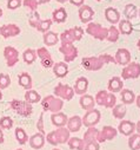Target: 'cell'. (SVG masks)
I'll return each instance as SVG.
<instances>
[{"label":"cell","instance_id":"35","mask_svg":"<svg viewBox=\"0 0 140 150\" xmlns=\"http://www.w3.org/2000/svg\"><path fill=\"white\" fill-rule=\"evenodd\" d=\"M60 40H61V43H73V42H76V35H74L73 28H69V30H66L65 32H62L60 34Z\"/></svg>","mask_w":140,"mask_h":150},{"label":"cell","instance_id":"40","mask_svg":"<svg viewBox=\"0 0 140 150\" xmlns=\"http://www.w3.org/2000/svg\"><path fill=\"white\" fill-rule=\"evenodd\" d=\"M119 34H120V32H119V30L114 26V25H112L110 28H108V33H107V40L108 42H111V43H116L118 39H119Z\"/></svg>","mask_w":140,"mask_h":150},{"label":"cell","instance_id":"9","mask_svg":"<svg viewBox=\"0 0 140 150\" xmlns=\"http://www.w3.org/2000/svg\"><path fill=\"white\" fill-rule=\"evenodd\" d=\"M81 65H83V66L85 67V70H87V71H98V70H100L105 64L102 63L101 58L98 56V57H86V58H83Z\"/></svg>","mask_w":140,"mask_h":150},{"label":"cell","instance_id":"29","mask_svg":"<svg viewBox=\"0 0 140 150\" xmlns=\"http://www.w3.org/2000/svg\"><path fill=\"white\" fill-rule=\"evenodd\" d=\"M66 19H67V12L64 7H59V8L53 11V13H52V20L53 21L60 24V23H64Z\"/></svg>","mask_w":140,"mask_h":150},{"label":"cell","instance_id":"62","mask_svg":"<svg viewBox=\"0 0 140 150\" xmlns=\"http://www.w3.org/2000/svg\"><path fill=\"white\" fill-rule=\"evenodd\" d=\"M139 17H140V11H139Z\"/></svg>","mask_w":140,"mask_h":150},{"label":"cell","instance_id":"25","mask_svg":"<svg viewBox=\"0 0 140 150\" xmlns=\"http://www.w3.org/2000/svg\"><path fill=\"white\" fill-rule=\"evenodd\" d=\"M18 83H19V85L22 86L25 90L32 89V85H33V83H32V77L29 76L27 72H22V73L19 74V76H18Z\"/></svg>","mask_w":140,"mask_h":150},{"label":"cell","instance_id":"16","mask_svg":"<svg viewBox=\"0 0 140 150\" xmlns=\"http://www.w3.org/2000/svg\"><path fill=\"white\" fill-rule=\"evenodd\" d=\"M134 130H135V124L131 121H126V120H123L120 123H119V127H118V131L125 136H131L132 134H134Z\"/></svg>","mask_w":140,"mask_h":150},{"label":"cell","instance_id":"59","mask_svg":"<svg viewBox=\"0 0 140 150\" xmlns=\"http://www.w3.org/2000/svg\"><path fill=\"white\" fill-rule=\"evenodd\" d=\"M53 150H60V149H57V148H54V149H53Z\"/></svg>","mask_w":140,"mask_h":150},{"label":"cell","instance_id":"56","mask_svg":"<svg viewBox=\"0 0 140 150\" xmlns=\"http://www.w3.org/2000/svg\"><path fill=\"white\" fill-rule=\"evenodd\" d=\"M136 45H138V49H139V50H140V39H139V40H138V43H136Z\"/></svg>","mask_w":140,"mask_h":150},{"label":"cell","instance_id":"33","mask_svg":"<svg viewBox=\"0 0 140 150\" xmlns=\"http://www.w3.org/2000/svg\"><path fill=\"white\" fill-rule=\"evenodd\" d=\"M119 32L125 34V35H128L133 32V26L131 24V21L127 19V20H120L119 21Z\"/></svg>","mask_w":140,"mask_h":150},{"label":"cell","instance_id":"14","mask_svg":"<svg viewBox=\"0 0 140 150\" xmlns=\"http://www.w3.org/2000/svg\"><path fill=\"white\" fill-rule=\"evenodd\" d=\"M45 134H41V132H38V134H34L33 136L29 137L28 139V143L31 145V148L33 149H41L44 145H45Z\"/></svg>","mask_w":140,"mask_h":150},{"label":"cell","instance_id":"21","mask_svg":"<svg viewBox=\"0 0 140 150\" xmlns=\"http://www.w3.org/2000/svg\"><path fill=\"white\" fill-rule=\"evenodd\" d=\"M105 18L108 23H111L112 25L117 24L120 21V13L117 8H113V7H107L105 10Z\"/></svg>","mask_w":140,"mask_h":150},{"label":"cell","instance_id":"38","mask_svg":"<svg viewBox=\"0 0 140 150\" xmlns=\"http://www.w3.org/2000/svg\"><path fill=\"white\" fill-rule=\"evenodd\" d=\"M136 13H138V10L135 7V5L133 4H128L125 6V10H124V14L125 17L130 20V19H134L136 17Z\"/></svg>","mask_w":140,"mask_h":150},{"label":"cell","instance_id":"37","mask_svg":"<svg viewBox=\"0 0 140 150\" xmlns=\"http://www.w3.org/2000/svg\"><path fill=\"white\" fill-rule=\"evenodd\" d=\"M128 146L131 150L140 149V134H132L128 138Z\"/></svg>","mask_w":140,"mask_h":150},{"label":"cell","instance_id":"7","mask_svg":"<svg viewBox=\"0 0 140 150\" xmlns=\"http://www.w3.org/2000/svg\"><path fill=\"white\" fill-rule=\"evenodd\" d=\"M54 95L57 97L61 98L62 100H71L74 96V90H73V88H71L67 84L59 83L54 88Z\"/></svg>","mask_w":140,"mask_h":150},{"label":"cell","instance_id":"34","mask_svg":"<svg viewBox=\"0 0 140 150\" xmlns=\"http://www.w3.org/2000/svg\"><path fill=\"white\" fill-rule=\"evenodd\" d=\"M22 58H24V62L26 64H28V65L33 64L34 62H36V59H37V52H36V50H32V49L25 50L24 53H22Z\"/></svg>","mask_w":140,"mask_h":150},{"label":"cell","instance_id":"39","mask_svg":"<svg viewBox=\"0 0 140 150\" xmlns=\"http://www.w3.org/2000/svg\"><path fill=\"white\" fill-rule=\"evenodd\" d=\"M14 134H15V139L19 142V144H25L28 142V136L22 128H17Z\"/></svg>","mask_w":140,"mask_h":150},{"label":"cell","instance_id":"5","mask_svg":"<svg viewBox=\"0 0 140 150\" xmlns=\"http://www.w3.org/2000/svg\"><path fill=\"white\" fill-rule=\"evenodd\" d=\"M140 76V64L136 62L128 63L121 71L123 79H135Z\"/></svg>","mask_w":140,"mask_h":150},{"label":"cell","instance_id":"42","mask_svg":"<svg viewBox=\"0 0 140 150\" xmlns=\"http://www.w3.org/2000/svg\"><path fill=\"white\" fill-rule=\"evenodd\" d=\"M107 93L108 91L106 90H100L97 95H95V104L98 105H101V106H105V103H106V98H107Z\"/></svg>","mask_w":140,"mask_h":150},{"label":"cell","instance_id":"52","mask_svg":"<svg viewBox=\"0 0 140 150\" xmlns=\"http://www.w3.org/2000/svg\"><path fill=\"white\" fill-rule=\"evenodd\" d=\"M5 142V138H4V132H3V129L0 128V144H3Z\"/></svg>","mask_w":140,"mask_h":150},{"label":"cell","instance_id":"4","mask_svg":"<svg viewBox=\"0 0 140 150\" xmlns=\"http://www.w3.org/2000/svg\"><path fill=\"white\" fill-rule=\"evenodd\" d=\"M86 33L94 37L95 39L104 40V39L107 38L108 28L104 27V26H101L100 24H97V23H88L87 27H86Z\"/></svg>","mask_w":140,"mask_h":150},{"label":"cell","instance_id":"41","mask_svg":"<svg viewBox=\"0 0 140 150\" xmlns=\"http://www.w3.org/2000/svg\"><path fill=\"white\" fill-rule=\"evenodd\" d=\"M51 26H52V20L51 19H46V20H39V23L37 24V26H36V28L39 31V32H43V33H45V32H47L50 28H51Z\"/></svg>","mask_w":140,"mask_h":150},{"label":"cell","instance_id":"47","mask_svg":"<svg viewBox=\"0 0 140 150\" xmlns=\"http://www.w3.org/2000/svg\"><path fill=\"white\" fill-rule=\"evenodd\" d=\"M84 150H100L99 142H97V141H91V142L85 143Z\"/></svg>","mask_w":140,"mask_h":150},{"label":"cell","instance_id":"6","mask_svg":"<svg viewBox=\"0 0 140 150\" xmlns=\"http://www.w3.org/2000/svg\"><path fill=\"white\" fill-rule=\"evenodd\" d=\"M59 51L64 54V59L66 63L73 62L78 57V49L73 45V43H61Z\"/></svg>","mask_w":140,"mask_h":150},{"label":"cell","instance_id":"58","mask_svg":"<svg viewBox=\"0 0 140 150\" xmlns=\"http://www.w3.org/2000/svg\"><path fill=\"white\" fill-rule=\"evenodd\" d=\"M1 16H3V10L0 8V18H1Z\"/></svg>","mask_w":140,"mask_h":150},{"label":"cell","instance_id":"28","mask_svg":"<svg viewBox=\"0 0 140 150\" xmlns=\"http://www.w3.org/2000/svg\"><path fill=\"white\" fill-rule=\"evenodd\" d=\"M120 95H121V102L123 104L125 105H128V104H132L134 100H135V95L132 90H128V89H123L120 91Z\"/></svg>","mask_w":140,"mask_h":150},{"label":"cell","instance_id":"49","mask_svg":"<svg viewBox=\"0 0 140 150\" xmlns=\"http://www.w3.org/2000/svg\"><path fill=\"white\" fill-rule=\"evenodd\" d=\"M39 20H40V16H39V13H36V12H34L33 16L29 18V25H31L32 27L36 28V26H37V24L39 23Z\"/></svg>","mask_w":140,"mask_h":150},{"label":"cell","instance_id":"51","mask_svg":"<svg viewBox=\"0 0 140 150\" xmlns=\"http://www.w3.org/2000/svg\"><path fill=\"white\" fill-rule=\"evenodd\" d=\"M69 3H71L72 5H74V6H83L84 5V3H85V0H69Z\"/></svg>","mask_w":140,"mask_h":150},{"label":"cell","instance_id":"53","mask_svg":"<svg viewBox=\"0 0 140 150\" xmlns=\"http://www.w3.org/2000/svg\"><path fill=\"white\" fill-rule=\"evenodd\" d=\"M135 130L138 131V134H140V120H139L138 123L135 124Z\"/></svg>","mask_w":140,"mask_h":150},{"label":"cell","instance_id":"30","mask_svg":"<svg viewBox=\"0 0 140 150\" xmlns=\"http://www.w3.org/2000/svg\"><path fill=\"white\" fill-rule=\"evenodd\" d=\"M112 115L114 118L117 120H123L125 116H126V112H127V109L125 106V104H116L113 108H112Z\"/></svg>","mask_w":140,"mask_h":150},{"label":"cell","instance_id":"3","mask_svg":"<svg viewBox=\"0 0 140 150\" xmlns=\"http://www.w3.org/2000/svg\"><path fill=\"white\" fill-rule=\"evenodd\" d=\"M10 106L17 112V114H19L22 117H28V116L32 115V112H33V108H32L31 103H28L26 100L13 99L10 103Z\"/></svg>","mask_w":140,"mask_h":150},{"label":"cell","instance_id":"48","mask_svg":"<svg viewBox=\"0 0 140 150\" xmlns=\"http://www.w3.org/2000/svg\"><path fill=\"white\" fill-rule=\"evenodd\" d=\"M22 5L21 0H8L7 1V8L8 10H17Z\"/></svg>","mask_w":140,"mask_h":150},{"label":"cell","instance_id":"19","mask_svg":"<svg viewBox=\"0 0 140 150\" xmlns=\"http://www.w3.org/2000/svg\"><path fill=\"white\" fill-rule=\"evenodd\" d=\"M78 13H79V18H80V20L83 23H90L94 17V11L87 5L80 6Z\"/></svg>","mask_w":140,"mask_h":150},{"label":"cell","instance_id":"20","mask_svg":"<svg viewBox=\"0 0 140 150\" xmlns=\"http://www.w3.org/2000/svg\"><path fill=\"white\" fill-rule=\"evenodd\" d=\"M66 125H67V129L69 130V132H78L81 129L83 120L80 116H73L71 118H68Z\"/></svg>","mask_w":140,"mask_h":150},{"label":"cell","instance_id":"50","mask_svg":"<svg viewBox=\"0 0 140 150\" xmlns=\"http://www.w3.org/2000/svg\"><path fill=\"white\" fill-rule=\"evenodd\" d=\"M37 128H38V131L39 132L45 134V129H44V114L40 115V117L38 120V123H37Z\"/></svg>","mask_w":140,"mask_h":150},{"label":"cell","instance_id":"10","mask_svg":"<svg viewBox=\"0 0 140 150\" xmlns=\"http://www.w3.org/2000/svg\"><path fill=\"white\" fill-rule=\"evenodd\" d=\"M118 135V130L113 127H110V125H106L101 129V131H99L98 134V138L97 141L99 143H104L106 141H112L113 138H116V136Z\"/></svg>","mask_w":140,"mask_h":150},{"label":"cell","instance_id":"24","mask_svg":"<svg viewBox=\"0 0 140 150\" xmlns=\"http://www.w3.org/2000/svg\"><path fill=\"white\" fill-rule=\"evenodd\" d=\"M80 106L84 109V110H91V109H94V105H95V99L91 96V95H81L80 97Z\"/></svg>","mask_w":140,"mask_h":150},{"label":"cell","instance_id":"22","mask_svg":"<svg viewBox=\"0 0 140 150\" xmlns=\"http://www.w3.org/2000/svg\"><path fill=\"white\" fill-rule=\"evenodd\" d=\"M123 88H124V83H123V79L120 77H112L108 81L107 89L110 92H113V93L120 92L123 90Z\"/></svg>","mask_w":140,"mask_h":150},{"label":"cell","instance_id":"12","mask_svg":"<svg viewBox=\"0 0 140 150\" xmlns=\"http://www.w3.org/2000/svg\"><path fill=\"white\" fill-rule=\"evenodd\" d=\"M20 27L17 26L15 24H5L0 27V34L4 38H12V37H17L20 34Z\"/></svg>","mask_w":140,"mask_h":150},{"label":"cell","instance_id":"11","mask_svg":"<svg viewBox=\"0 0 140 150\" xmlns=\"http://www.w3.org/2000/svg\"><path fill=\"white\" fill-rule=\"evenodd\" d=\"M4 57L6 59V64L10 67H13L19 62V52L13 46H6L4 50Z\"/></svg>","mask_w":140,"mask_h":150},{"label":"cell","instance_id":"13","mask_svg":"<svg viewBox=\"0 0 140 150\" xmlns=\"http://www.w3.org/2000/svg\"><path fill=\"white\" fill-rule=\"evenodd\" d=\"M37 56L40 58V62H41V65L44 66V67H46V69H48V67H52L53 66V58H52V56H51V53H50V51L47 50V49H45V47H40V49H38L37 51Z\"/></svg>","mask_w":140,"mask_h":150},{"label":"cell","instance_id":"61","mask_svg":"<svg viewBox=\"0 0 140 150\" xmlns=\"http://www.w3.org/2000/svg\"><path fill=\"white\" fill-rule=\"evenodd\" d=\"M97 1H101V0H97Z\"/></svg>","mask_w":140,"mask_h":150},{"label":"cell","instance_id":"27","mask_svg":"<svg viewBox=\"0 0 140 150\" xmlns=\"http://www.w3.org/2000/svg\"><path fill=\"white\" fill-rule=\"evenodd\" d=\"M67 144H68L69 149H72V150H84V148H85L84 139H81L79 137H69V139L67 141Z\"/></svg>","mask_w":140,"mask_h":150},{"label":"cell","instance_id":"2","mask_svg":"<svg viewBox=\"0 0 140 150\" xmlns=\"http://www.w3.org/2000/svg\"><path fill=\"white\" fill-rule=\"evenodd\" d=\"M40 102H41V106H43L44 111H51L52 114L53 112L61 111V109L64 106V100L55 96H46Z\"/></svg>","mask_w":140,"mask_h":150},{"label":"cell","instance_id":"44","mask_svg":"<svg viewBox=\"0 0 140 150\" xmlns=\"http://www.w3.org/2000/svg\"><path fill=\"white\" fill-rule=\"evenodd\" d=\"M13 127V120L8 116H5L0 120V128L1 129H6V130H10L11 128Z\"/></svg>","mask_w":140,"mask_h":150},{"label":"cell","instance_id":"54","mask_svg":"<svg viewBox=\"0 0 140 150\" xmlns=\"http://www.w3.org/2000/svg\"><path fill=\"white\" fill-rule=\"evenodd\" d=\"M135 102H136V105H138V108L140 109V95H139L138 97H135Z\"/></svg>","mask_w":140,"mask_h":150},{"label":"cell","instance_id":"55","mask_svg":"<svg viewBox=\"0 0 140 150\" xmlns=\"http://www.w3.org/2000/svg\"><path fill=\"white\" fill-rule=\"evenodd\" d=\"M58 3H60V4H64V3H66V1H68V0H57Z\"/></svg>","mask_w":140,"mask_h":150},{"label":"cell","instance_id":"23","mask_svg":"<svg viewBox=\"0 0 140 150\" xmlns=\"http://www.w3.org/2000/svg\"><path fill=\"white\" fill-rule=\"evenodd\" d=\"M53 73L59 78L65 77L68 73V66H67L66 62H59V63L53 64Z\"/></svg>","mask_w":140,"mask_h":150},{"label":"cell","instance_id":"31","mask_svg":"<svg viewBox=\"0 0 140 150\" xmlns=\"http://www.w3.org/2000/svg\"><path fill=\"white\" fill-rule=\"evenodd\" d=\"M25 100L31 103V104H34V103L40 102L41 97H40V95L37 91L29 89V90H26V92H25Z\"/></svg>","mask_w":140,"mask_h":150},{"label":"cell","instance_id":"36","mask_svg":"<svg viewBox=\"0 0 140 150\" xmlns=\"http://www.w3.org/2000/svg\"><path fill=\"white\" fill-rule=\"evenodd\" d=\"M51 0H24L22 4L29 8L31 11H36L38 5H41V4H46V3H50Z\"/></svg>","mask_w":140,"mask_h":150},{"label":"cell","instance_id":"45","mask_svg":"<svg viewBox=\"0 0 140 150\" xmlns=\"http://www.w3.org/2000/svg\"><path fill=\"white\" fill-rule=\"evenodd\" d=\"M116 104H117V97L114 96L113 92H108L107 98H106V103H105V108H113Z\"/></svg>","mask_w":140,"mask_h":150},{"label":"cell","instance_id":"17","mask_svg":"<svg viewBox=\"0 0 140 150\" xmlns=\"http://www.w3.org/2000/svg\"><path fill=\"white\" fill-rule=\"evenodd\" d=\"M67 116L64 114V112L59 111V112H53L52 116H51V122L54 127L57 128H61V127H65L67 124Z\"/></svg>","mask_w":140,"mask_h":150},{"label":"cell","instance_id":"8","mask_svg":"<svg viewBox=\"0 0 140 150\" xmlns=\"http://www.w3.org/2000/svg\"><path fill=\"white\" fill-rule=\"evenodd\" d=\"M100 111L97 109H91L87 110V112L85 114V116L81 118L83 120V125L90 128V127H95L99 122H100Z\"/></svg>","mask_w":140,"mask_h":150},{"label":"cell","instance_id":"32","mask_svg":"<svg viewBox=\"0 0 140 150\" xmlns=\"http://www.w3.org/2000/svg\"><path fill=\"white\" fill-rule=\"evenodd\" d=\"M98 134H99V130L95 128V127H90L87 129V131L84 134V142L87 143V142H91V141H97L98 138ZM98 142V141H97Z\"/></svg>","mask_w":140,"mask_h":150},{"label":"cell","instance_id":"57","mask_svg":"<svg viewBox=\"0 0 140 150\" xmlns=\"http://www.w3.org/2000/svg\"><path fill=\"white\" fill-rule=\"evenodd\" d=\"M3 99V93H1V90H0V100Z\"/></svg>","mask_w":140,"mask_h":150},{"label":"cell","instance_id":"46","mask_svg":"<svg viewBox=\"0 0 140 150\" xmlns=\"http://www.w3.org/2000/svg\"><path fill=\"white\" fill-rule=\"evenodd\" d=\"M99 57L101 58V60H102V63H104V64H110V63L117 64V62H116V58H114L113 56H111V54L104 53V54H100Z\"/></svg>","mask_w":140,"mask_h":150},{"label":"cell","instance_id":"26","mask_svg":"<svg viewBox=\"0 0 140 150\" xmlns=\"http://www.w3.org/2000/svg\"><path fill=\"white\" fill-rule=\"evenodd\" d=\"M59 42V35L55 32L47 31L44 33V43L46 46H54Z\"/></svg>","mask_w":140,"mask_h":150},{"label":"cell","instance_id":"60","mask_svg":"<svg viewBox=\"0 0 140 150\" xmlns=\"http://www.w3.org/2000/svg\"><path fill=\"white\" fill-rule=\"evenodd\" d=\"M17 150H24V149H17Z\"/></svg>","mask_w":140,"mask_h":150},{"label":"cell","instance_id":"18","mask_svg":"<svg viewBox=\"0 0 140 150\" xmlns=\"http://www.w3.org/2000/svg\"><path fill=\"white\" fill-rule=\"evenodd\" d=\"M87 89H88V79L86 77H79L77 81H76V84H74V93L77 95H85L87 92Z\"/></svg>","mask_w":140,"mask_h":150},{"label":"cell","instance_id":"43","mask_svg":"<svg viewBox=\"0 0 140 150\" xmlns=\"http://www.w3.org/2000/svg\"><path fill=\"white\" fill-rule=\"evenodd\" d=\"M11 84V78L6 73H0V90L7 89Z\"/></svg>","mask_w":140,"mask_h":150},{"label":"cell","instance_id":"1","mask_svg":"<svg viewBox=\"0 0 140 150\" xmlns=\"http://www.w3.org/2000/svg\"><path fill=\"white\" fill-rule=\"evenodd\" d=\"M69 130L65 127L58 128L57 130L51 131L50 134H47V136L45 137L47 143L52 144V145H58V144H64L67 143V141L69 139Z\"/></svg>","mask_w":140,"mask_h":150},{"label":"cell","instance_id":"15","mask_svg":"<svg viewBox=\"0 0 140 150\" xmlns=\"http://www.w3.org/2000/svg\"><path fill=\"white\" fill-rule=\"evenodd\" d=\"M114 58H116L117 64L123 65V66H125L128 63H131V53H130V51L127 49H119L117 51Z\"/></svg>","mask_w":140,"mask_h":150}]
</instances>
